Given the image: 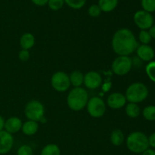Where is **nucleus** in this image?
Segmentation results:
<instances>
[{"label":"nucleus","mask_w":155,"mask_h":155,"mask_svg":"<svg viewBox=\"0 0 155 155\" xmlns=\"http://www.w3.org/2000/svg\"><path fill=\"white\" fill-rule=\"evenodd\" d=\"M151 35L148 30H141L139 34V40L142 45H148L151 42Z\"/></svg>","instance_id":"393cba45"},{"label":"nucleus","mask_w":155,"mask_h":155,"mask_svg":"<svg viewBox=\"0 0 155 155\" xmlns=\"http://www.w3.org/2000/svg\"><path fill=\"white\" fill-rule=\"evenodd\" d=\"M111 46L113 51L118 56H130L136 51L139 43L130 29L121 28L114 34Z\"/></svg>","instance_id":"f257e3e1"},{"label":"nucleus","mask_w":155,"mask_h":155,"mask_svg":"<svg viewBox=\"0 0 155 155\" xmlns=\"http://www.w3.org/2000/svg\"><path fill=\"white\" fill-rule=\"evenodd\" d=\"M133 21L141 30H149L154 25V18L152 15L144 10L137 11L134 14Z\"/></svg>","instance_id":"1a4fd4ad"},{"label":"nucleus","mask_w":155,"mask_h":155,"mask_svg":"<svg viewBox=\"0 0 155 155\" xmlns=\"http://www.w3.org/2000/svg\"><path fill=\"white\" fill-rule=\"evenodd\" d=\"M47 5L51 10L58 11L64 5V0H48Z\"/></svg>","instance_id":"bb28decb"},{"label":"nucleus","mask_w":155,"mask_h":155,"mask_svg":"<svg viewBox=\"0 0 155 155\" xmlns=\"http://www.w3.org/2000/svg\"><path fill=\"white\" fill-rule=\"evenodd\" d=\"M18 57L21 61H27L30 58V51L29 50L21 49L18 54Z\"/></svg>","instance_id":"c756f323"},{"label":"nucleus","mask_w":155,"mask_h":155,"mask_svg":"<svg viewBox=\"0 0 155 155\" xmlns=\"http://www.w3.org/2000/svg\"><path fill=\"white\" fill-rule=\"evenodd\" d=\"M51 84L53 89L57 92H65L71 86L69 76L63 71H57L51 76Z\"/></svg>","instance_id":"6e6552de"},{"label":"nucleus","mask_w":155,"mask_h":155,"mask_svg":"<svg viewBox=\"0 0 155 155\" xmlns=\"http://www.w3.org/2000/svg\"><path fill=\"white\" fill-rule=\"evenodd\" d=\"M136 54L141 60L146 62L152 61L155 56L154 50L149 45H139L136 49Z\"/></svg>","instance_id":"ddd939ff"},{"label":"nucleus","mask_w":155,"mask_h":155,"mask_svg":"<svg viewBox=\"0 0 155 155\" xmlns=\"http://www.w3.org/2000/svg\"><path fill=\"white\" fill-rule=\"evenodd\" d=\"M35 45V37L32 33H26L21 36L20 45L22 49L30 50Z\"/></svg>","instance_id":"2eb2a0df"},{"label":"nucleus","mask_w":155,"mask_h":155,"mask_svg":"<svg viewBox=\"0 0 155 155\" xmlns=\"http://www.w3.org/2000/svg\"><path fill=\"white\" fill-rule=\"evenodd\" d=\"M86 0H64V3L72 9L78 10L85 5Z\"/></svg>","instance_id":"5701e85b"},{"label":"nucleus","mask_w":155,"mask_h":155,"mask_svg":"<svg viewBox=\"0 0 155 155\" xmlns=\"http://www.w3.org/2000/svg\"><path fill=\"white\" fill-rule=\"evenodd\" d=\"M126 114L130 118H136L140 115L141 110L138 104L136 103H129L125 108Z\"/></svg>","instance_id":"aec40b11"},{"label":"nucleus","mask_w":155,"mask_h":155,"mask_svg":"<svg viewBox=\"0 0 155 155\" xmlns=\"http://www.w3.org/2000/svg\"><path fill=\"white\" fill-rule=\"evenodd\" d=\"M145 72L148 78L155 83V61H152L147 64L145 67Z\"/></svg>","instance_id":"a878e982"},{"label":"nucleus","mask_w":155,"mask_h":155,"mask_svg":"<svg viewBox=\"0 0 155 155\" xmlns=\"http://www.w3.org/2000/svg\"><path fill=\"white\" fill-rule=\"evenodd\" d=\"M24 114L29 120L38 122L43 119L45 114V107L39 101L32 100L26 104Z\"/></svg>","instance_id":"39448f33"},{"label":"nucleus","mask_w":155,"mask_h":155,"mask_svg":"<svg viewBox=\"0 0 155 155\" xmlns=\"http://www.w3.org/2000/svg\"><path fill=\"white\" fill-rule=\"evenodd\" d=\"M71 85L76 87H81L84 82V74L80 71H74L69 76Z\"/></svg>","instance_id":"a211bd4d"},{"label":"nucleus","mask_w":155,"mask_h":155,"mask_svg":"<svg viewBox=\"0 0 155 155\" xmlns=\"http://www.w3.org/2000/svg\"><path fill=\"white\" fill-rule=\"evenodd\" d=\"M148 138V144L151 148H155V133H152Z\"/></svg>","instance_id":"7c9ffc66"},{"label":"nucleus","mask_w":155,"mask_h":155,"mask_svg":"<svg viewBox=\"0 0 155 155\" xmlns=\"http://www.w3.org/2000/svg\"><path fill=\"white\" fill-rule=\"evenodd\" d=\"M40 155H61L60 148L55 144H48L42 148Z\"/></svg>","instance_id":"412c9836"},{"label":"nucleus","mask_w":155,"mask_h":155,"mask_svg":"<svg viewBox=\"0 0 155 155\" xmlns=\"http://www.w3.org/2000/svg\"><path fill=\"white\" fill-rule=\"evenodd\" d=\"M17 155H33V151L30 145H21L18 149Z\"/></svg>","instance_id":"c85d7f7f"},{"label":"nucleus","mask_w":155,"mask_h":155,"mask_svg":"<svg viewBox=\"0 0 155 155\" xmlns=\"http://www.w3.org/2000/svg\"><path fill=\"white\" fill-rule=\"evenodd\" d=\"M133 62L129 56H118L112 62V71L117 76L127 75L131 71Z\"/></svg>","instance_id":"0eeeda50"},{"label":"nucleus","mask_w":155,"mask_h":155,"mask_svg":"<svg viewBox=\"0 0 155 155\" xmlns=\"http://www.w3.org/2000/svg\"><path fill=\"white\" fill-rule=\"evenodd\" d=\"M126 96L120 92H114L110 94L107 99V104L110 108L117 110L124 107L127 103Z\"/></svg>","instance_id":"f8f14e48"},{"label":"nucleus","mask_w":155,"mask_h":155,"mask_svg":"<svg viewBox=\"0 0 155 155\" xmlns=\"http://www.w3.org/2000/svg\"><path fill=\"white\" fill-rule=\"evenodd\" d=\"M119 0H98V6L103 12H110L118 5Z\"/></svg>","instance_id":"f3484780"},{"label":"nucleus","mask_w":155,"mask_h":155,"mask_svg":"<svg viewBox=\"0 0 155 155\" xmlns=\"http://www.w3.org/2000/svg\"><path fill=\"white\" fill-rule=\"evenodd\" d=\"M148 32H149L151 38H152V39H155V24H154V25L149 29Z\"/></svg>","instance_id":"72a5a7b5"},{"label":"nucleus","mask_w":155,"mask_h":155,"mask_svg":"<svg viewBox=\"0 0 155 155\" xmlns=\"http://www.w3.org/2000/svg\"><path fill=\"white\" fill-rule=\"evenodd\" d=\"M89 99V93L86 89L82 87H76L68 93L67 103L71 110L80 111L86 107Z\"/></svg>","instance_id":"f03ea898"},{"label":"nucleus","mask_w":155,"mask_h":155,"mask_svg":"<svg viewBox=\"0 0 155 155\" xmlns=\"http://www.w3.org/2000/svg\"><path fill=\"white\" fill-rule=\"evenodd\" d=\"M5 122V119L1 116V115H0V131H2V130H4Z\"/></svg>","instance_id":"f704fd0d"},{"label":"nucleus","mask_w":155,"mask_h":155,"mask_svg":"<svg viewBox=\"0 0 155 155\" xmlns=\"http://www.w3.org/2000/svg\"><path fill=\"white\" fill-rule=\"evenodd\" d=\"M125 141V136L120 130H114L110 134V142L114 146H120Z\"/></svg>","instance_id":"6ab92c4d"},{"label":"nucleus","mask_w":155,"mask_h":155,"mask_svg":"<svg viewBox=\"0 0 155 155\" xmlns=\"http://www.w3.org/2000/svg\"><path fill=\"white\" fill-rule=\"evenodd\" d=\"M102 83L101 76L99 73L96 71H89L84 75V82L83 84L89 89H98Z\"/></svg>","instance_id":"9d476101"},{"label":"nucleus","mask_w":155,"mask_h":155,"mask_svg":"<svg viewBox=\"0 0 155 155\" xmlns=\"http://www.w3.org/2000/svg\"><path fill=\"white\" fill-rule=\"evenodd\" d=\"M101 10L98 4H93L88 8V14L92 18H97L100 16L101 13Z\"/></svg>","instance_id":"cd10ccee"},{"label":"nucleus","mask_w":155,"mask_h":155,"mask_svg":"<svg viewBox=\"0 0 155 155\" xmlns=\"http://www.w3.org/2000/svg\"><path fill=\"white\" fill-rule=\"evenodd\" d=\"M48 0H31L32 2L37 6H44L47 5Z\"/></svg>","instance_id":"2f4dec72"},{"label":"nucleus","mask_w":155,"mask_h":155,"mask_svg":"<svg viewBox=\"0 0 155 155\" xmlns=\"http://www.w3.org/2000/svg\"><path fill=\"white\" fill-rule=\"evenodd\" d=\"M141 5L142 10L148 13L155 12V0H141Z\"/></svg>","instance_id":"b1692460"},{"label":"nucleus","mask_w":155,"mask_h":155,"mask_svg":"<svg viewBox=\"0 0 155 155\" xmlns=\"http://www.w3.org/2000/svg\"><path fill=\"white\" fill-rule=\"evenodd\" d=\"M22 121L19 117H12L7 119L5 122L4 130L8 132L10 134H15L19 132L22 127Z\"/></svg>","instance_id":"4468645a"},{"label":"nucleus","mask_w":155,"mask_h":155,"mask_svg":"<svg viewBox=\"0 0 155 155\" xmlns=\"http://www.w3.org/2000/svg\"><path fill=\"white\" fill-rule=\"evenodd\" d=\"M14 145L13 136L5 130L0 131V154H8Z\"/></svg>","instance_id":"9b49d317"},{"label":"nucleus","mask_w":155,"mask_h":155,"mask_svg":"<svg viewBox=\"0 0 155 155\" xmlns=\"http://www.w3.org/2000/svg\"><path fill=\"white\" fill-rule=\"evenodd\" d=\"M142 155H155V151L153 149H149V148H148V149L145 150L144 152L142 153Z\"/></svg>","instance_id":"473e14b6"},{"label":"nucleus","mask_w":155,"mask_h":155,"mask_svg":"<svg viewBox=\"0 0 155 155\" xmlns=\"http://www.w3.org/2000/svg\"><path fill=\"white\" fill-rule=\"evenodd\" d=\"M142 115L147 120L155 121V106L149 105L145 107L142 111Z\"/></svg>","instance_id":"4be33fe9"},{"label":"nucleus","mask_w":155,"mask_h":155,"mask_svg":"<svg viewBox=\"0 0 155 155\" xmlns=\"http://www.w3.org/2000/svg\"><path fill=\"white\" fill-rule=\"evenodd\" d=\"M127 146L131 152L142 154L149 148L148 138L142 132H133L127 138Z\"/></svg>","instance_id":"7ed1b4c3"},{"label":"nucleus","mask_w":155,"mask_h":155,"mask_svg":"<svg viewBox=\"0 0 155 155\" xmlns=\"http://www.w3.org/2000/svg\"><path fill=\"white\" fill-rule=\"evenodd\" d=\"M125 96L130 103H140L148 96V87L142 83H132L126 90Z\"/></svg>","instance_id":"20e7f679"},{"label":"nucleus","mask_w":155,"mask_h":155,"mask_svg":"<svg viewBox=\"0 0 155 155\" xmlns=\"http://www.w3.org/2000/svg\"><path fill=\"white\" fill-rule=\"evenodd\" d=\"M39 130V124L38 122L33 120H27L24 123L21 127L23 133L26 136H33L37 133Z\"/></svg>","instance_id":"dca6fc26"},{"label":"nucleus","mask_w":155,"mask_h":155,"mask_svg":"<svg viewBox=\"0 0 155 155\" xmlns=\"http://www.w3.org/2000/svg\"><path fill=\"white\" fill-rule=\"evenodd\" d=\"M86 109L92 117L100 118L104 116L106 112V104L99 97H92L86 104Z\"/></svg>","instance_id":"423d86ee"}]
</instances>
